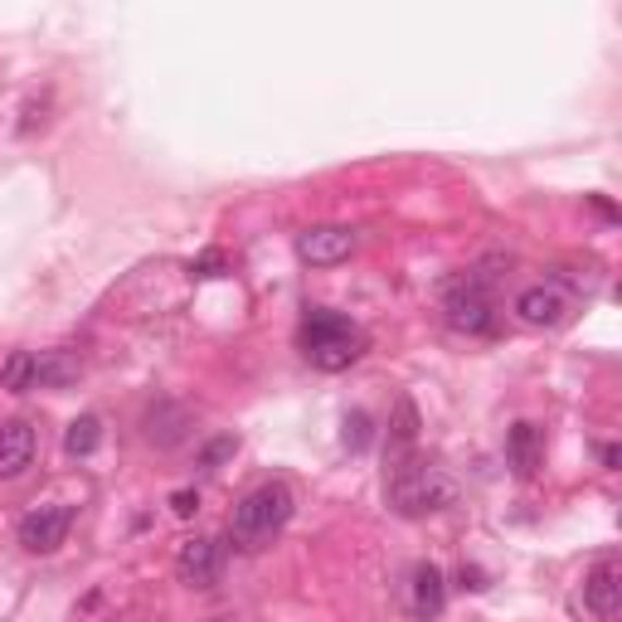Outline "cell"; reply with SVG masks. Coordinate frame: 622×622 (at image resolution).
Wrapping results in <instances>:
<instances>
[{
  "instance_id": "cell-1",
  "label": "cell",
  "mask_w": 622,
  "mask_h": 622,
  "mask_svg": "<svg viewBox=\"0 0 622 622\" xmlns=\"http://www.w3.org/2000/svg\"><path fill=\"white\" fill-rule=\"evenodd\" d=\"M297 346H302V356L316 370L340 375V370H350L365 356L370 340L350 316H340V311H331V307H311L302 316V331H297Z\"/></svg>"
},
{
  "instance_id": "cell-2",
  "label": "cell",
  "mask_w": 622,
  "mask_h": 622,
  "mask_svg": "<svg viewBox=\"0 0 622 622\" xmlns=\"http://www.w3.org/2000/svg\"><path fill=\"white\" fill-rule=\"evenodd\" d=\"M385 492H389V506L403 521H419V515H433V511H443V506H452L458 486H452V476L443 472V467H433L423 458H399L389 467Z\"/></svg>"
},
{
  "instance_id": "cell-3",
  "label": "cell",
  "mask_w": 622,
  "mask_h": 622,
  "mask_svg": "<svg viewBox=\"0 0 622 622\" xmlns=\"http://www.w3.org/2000/svg\"><path fill=\"white\" fill-rule=\"evenodd\" d=\"M297 496L287 482H263L234 506L229 515V535L238 549H263L273 535H283V525L293 521Z\"/></svg>"
},
{
  "instance_id": "cell-4",
  "label": "cell",
  "mask_w": 622,
  "mask_h": 622,
  "mask_svg": "<svg viewBox=\"0 0 622 622\" xmlns=\"http://www.w3.org/2000/svg\"><path fill=\"white\" fill-rule=\"evenodd\" d=\"M448 326L452 331H467V336H486L496 331V307H492V293H486V277L482 273H467L462 283L448 287Z\"/></svg>"
},
{
  "instance_id": "cell-5",
  "label": "cell",
  "mask_w": 622,
  "mask_h": 622,
  "mask_svg": "<svg viewBox=\"0 0 622 622\" xmlns=\"http://www.w3.org/2000/svg\"><path fill=\"white\" fill-rule=\"evenodd\" d=\"M69 525H74L69 506H39V511H29L25 521H20V545H25L29 555H54V549L69 540Z\"/></svg>"
},
{
  "instance_id": "cell-6",
  "label": "cell",
  "mask_w": 622,
  "mask_h": 622,
  "mask_svg": "<svg viewBox=\"0 0 622 622\" xmlns=\"http://www.w3.org/2000/svg\"><path fill=\"white\" fill-rule=\"evenodd\" d=\"M350 253H356V229H346V224H316V229L297 234V258L311 268L346 263Z\"/></svg>"
},
{
  "instance_id": "cell-7",
  "label": "cell",
  "mask_w": 622,
  "mask_h": 622,
  "mask_svg": "<svg viewBox=\"0 0 622 622\" xmlns=\"http://www.w3.org/2000/svg\"><path fill=\"white\" fill-rule=\"evenodd\" d=\"M584 604L598 622H618L622 613V569L618 559H598L584 574Z\"/></svg>"
},
{
  "instance_id": "cell-8",
  "label": "cell",
  "mask_w": 622,
  "mask_h": 622,
  "mask_svg": "<svg viewBox=\"0 0 622 622\" xmlns=\"http://www.w3.org/2000/svg\"><path fill=\"white\" fill-rule=\"evenodd\" d=\"M175 574H181V584H190V588H210L214 579H220V545L204 540V535L185 540L175 549Z\"/></svg>"
},
{
  "instance_id": "cell-9",
  "label": "cell",
  "mask_w": 622,
  "mask_h": 622,
  "mask_svg": "<svg viewBox=\"0 0 622 622\" xmlns=\"http://www.w3.org/2000/svg\"><path fill=\"white\" fill-rule=\"evenodd\" d=\"M515 316H521L525 326H559V321L569 316V297L549 283L525 287V293L515 297Z\"/></svg>"
},
{
  "instance_id": "cell-10",
  "label": "cell",
  "mask_w": 622,
  "mask_h": 622,
  "mask_svg": "<svg viewBox=\"0 0 622 622\" xmlns=\"http://www.w3.org/2000/svg\"><path fill=\"white\" fill-rule=\"evenodd\" d=\"M443 598H448V588H443V569L438 564H413V574H409V613L419 622H433L443 613Z\"/></svg>"
},
{
  "instance_id": "cell-11",
  "label": "cell",
  "mask_w": 622,
  "mask_h": 622,
  "mask_svg": "<svg viewBox=\"0 0 622 622\" xmlns=\"http://www.w3.org/2000/svg\"><path fill=\"white\" fill-rule=\"evenodd\" d=\"M35 462V428L25 419L0 423V476H20Z\"/></svg>"
},
{
  "instance_id": "cell-12",
  "label": "cell",
  "mask_w": 622,
  "mask_h": 622,
  "mask_svg": "<svg viewBox=\"0 0 622 622\" xmlns=\"http://www.w3.org/2000/svg\"><path fill=\"white\" fill-rule=\"evenodd\" d=\"M141 428H147V438L156 443V448H175V443L185 438V428H190V413H185L181 403L161 399V403H151V409H147Z\"/></svg>"
},
{
  "instance_id": "cell-13",
  "label": "cell",
  "mask_w": 622,
  "mask_h": 622,
  "mask_svg": "<svg viewBox=\"0 0 622 622\" xmlns=\"http://www.w3.org/2000/svg\"><path fill=\"white\" fill-rule=\"evenodd\" d=\"M506 458H511L515 476H535V472H540V458H545L540 428H535V423H515L511 438H506Z\"/></svg>"
},
{
  "instance_id": "cell-14",
  "label": "cell",
  "mask_w": 622,
  "mask_h": 622,
  "mask_svg": "<svg viewBox=\"0 0 622 622\" xmlns=\"http://www.w3.org/2000/svg\"><path fill=\"white\" fill-rule=\"evenodd\" d=\"M98 443H102V419H98V413H83V419L69 423V433H64V452H69V458H92Z\"/></svg>"
},
{
  "instance_id": "cell-15",
  "label": "cell",
  "mask_w": 622,
  "mask_h": 622,
  "mask_svg": "<svg viewBox=\"0 0 622 622\" xmlns=\"http://www.w3.org/2000/svg\"><path fill=\"white\" fill-rule=\"evenodd\" d=\"M39 385V356H29V350H15V356L5 360V370H0V389L10 394H25Z\"/></svg>"
},
{
  "instance_id": "cell-16",
  "label": "cell",
  "mask_w": 622,
  "mask_h": 622,
  "mask_svg": "<svg viewBox=\"0 0 622 622\" xmlns=\"http://www.w3.org/2000/svg\"><path fill=\"white\" fill-rule=\"evenodd\" d=\"M370 438H375V423H370V413H365V409L346 413V448H350V452H365Z\"/></svg>"
},
{
  "instance_id": "cell-17",
  "label": "cell",
  "mask_w": 622,
  "mask_h": 622,
  "mask_svg": "<svg viewBox=\"0 0 622 622\" xmlns=\"http://www.w3.org/2000/svg\"><path fill=\"white\" fill-rule=\"evenodd\" d=\"M74 375H78V365L64 356V350H54L49 360H39V385H69Z\"/></svg>"
},
{
  "instance_id": "cell-18",
  "label": "cell",
  "mask_w": 622,
  "mask_h": 622,
  "mask_svg": "<svg viewBox=\"0 0 622 622\" xmlns=\"http://www.w3.org/2000/svg\"><path fill=\"white\" fill-rule=\"evenodd\" d=\"M234 452H238V438H234V433H220V438H210L200 452H195V462H200V467H224Z\"/></svg>"
},
{
  "instance_id": "cell-19",
  "label": "cell",
  "mask_w": 622,
  "mask_h": 622,
  "mask_svg": "<svg viewBox=\"0 0 622 622\" xmlns=\"http://www.w3.org/2000/svg\"><path fill=\"white\" fill-rule=\"evenodd\" d=\"M413 438H419V409H413V399H399V413H394V443H399V448H413Z\"/></svg>"
},
{
  "instance_id": "cell-20",
  "label": "cell",
  "mask_w": 622,
  "mask_h": 622,
  "mask_svg": "<svg viewBox=\"0 0 622 622\" xmlns=\"http://www.w3.org/2000/svg\"><path fill=\"white\" fill-rule=\"evenodd\" d=\"M171 511L181 515V521H190V515L200 511V492H195V486H185V492H175V496H171Z\"/></svg>"
},
{
  "instance_id": "cell-21",
  "label": "cell",
  "mask_w": 622,
  "mask_h": 622,
  "mask_svg": "<svg viewBox=\"0 0 622 622\" xmlns=\"http://www.w3.org/2000/svg\"><path fill=\"white\" fill-rule=\"evenodd\" d=\"M220 268H224L220 253H204L200 263H190V273H195V277H220Z\"/></svg>"
},
{
  "instance_id": "cell-22",
  "label": "cell",
  "mask_w": 622,
  "mask_h": 622,
  "mask_svg": "<svg viewBox=\"0 0 622 622\" xmlns=\"http://www.w3.org/2000/svg\"><path fill=\"white\" fill-rule=\"evenodd\" d=\"M458 579H462V588H486L482 569H467V564H462V574H458Z\"/></svg>"
},
{
  "instance_id": "cell-23",
  "label": "cell",
  "mask_w": 622,
  "mask_h": 622,
  "mask_svg": "<svg viewBox=\"0 0 622 622\" xmlns=\"http://www.w3.org/2000/svg\"><path fill=\"white\" fill-rule=\"evenodd\" d=\"M210 622H229V618H210Z\"/></svg>"
}]
</instances>
